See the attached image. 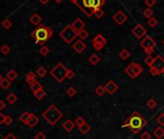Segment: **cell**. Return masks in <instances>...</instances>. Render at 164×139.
<instances>
[{"instance_id":"6da1fadb","label":"cell","mask_w":164,"mask_h":139,"mask_svg":"<svg viewBox=\"0 0 164 139\" xmlns=\"http://www.w3.org/2000/svg\"><path fill=\"white\" fill-rule=\"evenodd\" d=\"M147 120L142 116L139 112H132L128 118L124 122L122 128H127L133 134H137L141 132L142 129L147 126Z\"/></svg>"},{"instance_id":"7a4b0ae2","label":"cell","mask_w":164,"mask_h":139,"mask_svg":"<svg viewBox=\"0 0 164 139\" xmlns=\"http://www.w3.org/2000/svg\"><path fill=\"white\" fill-rule=\"evenodd\" d=\"M104 4V0H78L75 5L84 13L86 16L91 17L94 15V11L101 8Z\"/></svg>"},{"instance_id":"3957f363","label":"cell","mask_w":164,"mask_h":139,"mask_svg":"<svg viewBox=\"0 0 164 139\" xmlns=\"http://www.w3.org/2000/svg\"><path fill=\"white\" fill-rule=\"evenodd\" d=\"M52 35H53V31L50 27L45 26L44 24H40L31 33V37L35 40L36 43L44 46L45 43L48 40V39H50Z\"/></svg>"},{"instance_id":"277c9868","label":"cell","mask_w":164,"mask_h":139,"mask_svg":"<svg viewBox=\"0 0 164 139\" xmlns=\"http://www.w3.org/2000/svg\"><path fill=\"white\" fill-rule=\"evenodd\" d=\"M42 116L50 126H54L56 123H58V122L62 119L63 113L60 111L54 104H51V105L42 113Z\"/></svg>"},{"instance_id":"5b68a950","label":"cell","mask_w":164,"mask_h":139,"mask_svg":"<svg viewBox=\"0 0 164 139\" xmlns=\"http://www.w3.org/2000/svg\"><path fill=\"white\" fill-rule=\"evenodd\" d=\"M68 70L62 63H58L50 71V75L52 76L57 82H63L67 78Z\"/></svg>"},{"instance_id":"8992f818","label":"cell","mask_w":164,"mask_h":139,"mask_svg":"<svg viewBox=\"0 0 164 139\" xmlns=\"http://www.w3.org/2000/svg\"><path fill=\"white\" fill-rule=\"evenodd\" d=\"M59 35L64 40V42L67 43H72L77 37H78V33L72 27L71 24L65 26L62 31L59 33Z\"/></svg>"},{"instance_id":"52a82bcc","label":"cell","mask_w":164,"mask_h":139,"mask_svg":"<svg viewBox=\"0 0 164 139\" xmlns=\"http://www.w3.org/2000/svg\"><path fill=\"white\" fill-rule=\"evenodd\" d=\"M164 71V58L161 55H157L154 58V62L150 67V72L152 75H159L163 73Z\"/></svg>"},{"instance_id":"ba28073f","label":"cell","mask_w":164,"mask_h":139,"mask_svg":"<svg viewBox=\"0 0 164 139\" xmlns=\"http://www.w3.org/2000/svg\"><path fill=\"white\" fill-rule=\"evenodd\" d=\"M140 46H142V49H144L147 54L151 55L154 52V47L157 46V42L149 35H146L140 42Z\"/></svg>"},{"instance_id":"9c48e42d","label":"cell","mask_w":164,"mask_h":139,"mask_svg":"<svg viewBox=\"0 0 164 139\" xmlns=\"http://www.w3.org/2000/svg\"><path fill=\"white\" fill-rule=\"evenodd\" d=\"M143 72H144L143 67H142L140 64L135 63V62L130 63L126 69H124V72H126L130 78H132V79H134V78H136L137 76H139Z\"/></svg>"},{"instance_id":"30bf717a","label":"cell","mask_w":164,"mask_h":139,"mask_svg":"<svg viewBox=\"0 0 164 139\" xmlns=\"http://www.w3.org/2000/svg\"><path fill=\"white\" fill-rule=\"evenodd\" d=\"M131 32L137 39H142L147 35V29L142 24L137 23L134 26V28L131 30Z\"/></svg>"},{"instance_id":"8fae6325","label":"cell","mask_w":164,"mask_h":139,"mask_svg":"<svg viewBox=\"0 0 164 139\" xmlns=\"http://www.w3.org/2000/svg\"><path fill=\"white\" fill-rule=\"evenodd\" d=\"M127 16L124 14L123 11H118L116 14L113 16V20L115 21L118 25H122L127 21Z\"/></svg>"},{"instance_id":"7c38bea8","label":"cell","mask_w":164,"mask_h":139,"mask_svg":"<svg viewBox=\"0 0 164 139\" xmlns=\"http://www.w3.org/2000/svg\"><path fill=\"white\" fill-rule=\"evenodd\" d=\"M118 85L117 83H115L114 80H109L107 83L104 85V89L106 91V93H108L109 95H113L116 91L118 90Z\"/></svg>"},{"instance_id":"4fadbf2b","label":"cell","mask_w":164,"mask_h":139,"mask_svg":"<svg viewBox=\"0 0 164 139\" xmlns=\"http://www.w3.org/2000/svg\"><path fill=\"white\" fill-rule=\"evenodd\" d=\"M86 47H87V46H86V43L82 41V40H77L75 41V43H72V49H75L77 53H82L85 49H86Z\"/></svg>"},{"instance_id":"5bb4252c","label":"cell","mask_w":164,"mask_h":139,"mask_svg":"<svg viewBox=\"0 0 164 139\" xmlns=\"http://www.w3.org/2000/svg\"><path fill=\"white\" fill-rule=\"evenodd\" d=\"M71 25H72V27L75 29L77 33H78L79 31H81L82 29L85 28L86 24H85L84 21L80 19V17H77V19H75V20L72 21V23Z\"/></svg>"},{"instance_id":"9a60e30c","label":"cell","mask_w":164,"mask_h":139,"mask_svg":"<svg viewBox=\"0 0 164 139\" xmlns=\"http://www.w3.org/2000/svg\"><path fill=\"white\" fill-rule=\"evenodd\" d=\"M75 122H72V120H70V119H68V120H66L63 123V125H62V127H63V129L66 130L67 132H71L72 130L75 128Z\"/></svg>"},{"instance_id":"2e32d148","label":"cell","mask_w":164,"mask_h":139,"mask_svg":"<svg viewBox=\"0 0 164 139\" xmlns=\"http://www.w3.org/2000/svg\"><path fill=\"white\" fill-rule=\"evenodd\" d=\"M91 43H100V45H101V46H104L106 45L107 41H106V39H105L104 37H103V35H101V34H98L97 36L93 39Z\"/></svg>"},{"instance_id":"e0dca14e","label":"cell","mask_w":164,"mask_h":139,"mask_svg":"<svg viewBox=\"0 0 164 139\" xmlns=\"http://www.w3.org/2000/svg\"><path fill=\"white\" fill-rule=\"evenodd\" d=\"M38 124H39V118L35 114L31 113V116H30V119L27 123V126L30 128H34V127H36Z\"/></svg>"},{"instance_id":"ac0fdd59","label":"cell","mask_w":164,"mask_h":139,"mask_svg":"<svg viewBox=\"0 0 164 139\" xmlns=\"http://www.w3.org/2000/svg\"><path fill=\"white\" fill-rule=\"evenodd\" d=\"M154 135L157 139H162L164 137V129L162 127H157L154 129Z\"/></svg>"},{"instance_id":"d6986e66","label":"cell","mask_w":164,"mask_h":139,"mask_svg":"<svg viewBox=\"0 0 164 139\" xmlns=\"http://www.w3.org/2000/svg\"><path fill=\"white\" fill-rule=\"evenodd\" d=\"M41 21H42V17H41L40 15L37 14V13L33 14L31 16V17H30V22H31L32 24H34V25H40Z\"/></svg>"},{"instance_id":"ffe728a7","label":"cell","mask_w":164,"mask_h":139,"mask_svg":"<svg viewBox=\"0 0 164 139\" xmlns=\"http://www.w3.org/2000/svg\"><path fill=\"white\" fill-rule=\"evenodd\" d=\"M30 89H31V91L33 93H36L37 91L42 89V85L39 81L36 80V81H34L32 84H30Z\"/></svg>"},{"instance_id":"44dd1931","label":"cell","mask_w":164,"mask_h":139,"mask_svg":"<svg viewBox=\"0 0 164 139\" xmlns=\"http://www.w3.org/2000/svg\"><path fill=\"white\" fill-rule=\"evenodd\" d=\"M25 81H26L29 85L32 84L34 81H36V75L33 72H29L26 75V76H25Z\"/></svg>"},{"instance_id":"7402d4cb","label":"cell","mask_w":164,"mask_h":139,"mask_svg":"<svg viewBox=\"0 0 164 139\" xmlns=\"http://www.w3.org/2000/svg\"><path fill=\"white\" fill-rule=\"evenodd\" d=\"M30 116H31V113H29L28 111H24V112L22 113V114L20 115L19 120H20V122H22L23 124L27 125L28 121H29V119H30Z\"/></svg>"},{"instance_id":"603a6c76","label":"cell","mask_w":164,"mask_h":139,"mask_svg":"<svg viewBox=\"0 0 164 139\" xmlns=\"http://www.w3.org/2000/svg\"><path fill=\"white\" fill-rule=\"evenodd\" d=\"M11 82H12V81L8 79L7 77H3V78H2V80L0 81V86H1V88H2V89L7 90V89H9V88H10Z\"/></svg>"},{"instance_id":"cb8c5ba5","label":"cell","mask_w":164,"mask_h":139,"mask_svg":"<svg viewBox=\"0 0 164 139\" xmlns=\"http://www.w3.org/2000/svg\"><path fill=\"white\" fill-rule=\"evenodd\" d=\"M78 129H79V132H81L82 134H87L90 132V129H91V126L85 122L83 125L80 126V127L78 128Z\"/></svg>"},{"instance_id":"d4e9b609","label":"cell","mask_w":164,"mask_h":139,"mask_svg":"<svg viewBox=\"0 0 164 139\" xmlns=\"http://www.w3.org/2000/svg\"><path fill=\"white\" fill-rule=\"evenodd\" d=\"M88 61L90 62V64H92V65H94V66H96V65H98V63H100L101 58L98 57V56L97 54H92V55L89 57Z\"/></svg>"},{"instance_id":"484cf974","label":"cell","mask_w":164,"mask_h":139,"mask_svg":"<svg viewBox=\"0 0 164 139\" xmlns=\"http://www.w3.org/2000/svg\"><path fill=\"white\" fill-rule=\"evenodd\" d=\"M6 77H7L9 80L14 81V80L16 79V78L18 77V73H16V72L15 71V70H10V71L7 72Z\"/></svg>"},{"instance_id":"4316f807","label":"cell","mask_w":164,"mask_h":139,"mask_svg":"<svg viewBox=\"0 0 164 139\" xmlns=\"http://www.w3.org/2000/svg\"><path fill=\"white\" fill-rule=\"evenodd\" d=\"M119 55L123 60H127V59H128L129 57H130V52H129L127 49H123L122 50L120 51Z\"/></svg>"},{"instance_id":"83f0119b","label":"cell","mask_w":164,"mask_h":139,"mask_svg":"<svg viewBox=\"0 0 164 139\" xmlns=\"http://www.w3.org/2000/svg\"><path fill=\"white\" fill-rule=\"evenodd\" d=\"M157 101L154 99V98H151L148 99V102H146V105L148 106L150 109H154L155 107H157Z\"/></svg>"},{"instance_id":"f1b7e54d","label":"cell","mask_w":164,"mask_h":139,"mask_svg":"<svg viewBox=\"0 0 164 139\" xmlns=\"http://www.w3.org/2000/svg\"><path fill=\"white\" fill-rule=\"evenodd\" d=\"M95 93H96L98 96V97H101V96H103L106 93V91L104 89V86H101V85L98 86L97 88L95 89Z\"/></svg>"},{"instance_id":"f546056e","label":"cell","mask_w":164,"mask_h":139,"mask_svg":"<svg viewBox=\"0 0 164 139\" xmlns=\"http://www.w3.org/2000/svg\"><path fill=\"white\" fill-rule=\"evenodd\" d=\"M88 36H89V32L86 30L85 28L84 29H82L81 31H79L78 32V38L80 39V40H86V39L88 38Z\"/></svg>"},{"instance_id":"4dcf8cb0","label":"cell","mask_w":164,"mask_h":139,"mask_svg":"<svg viewBox=\"0 0 164 139\" xmlns=\"http://www.w3.org/2000/svg\"><path fill=\"white\" fill-rule=\"evenodd\" d=\"M154 62V58L153 57L152 55H147V57L144 59V63L149 67H152V65Z\"/></svg>"},{"instance_id":"1f68e13d","label":"cell","mask_w":164,"mask_h":139,"mask_svg":"<svg viewBox=\"0 0 164 139\" xmlns=\"http://www.w3.org/2000/svg\"><path fill=\"white\" fill-rule=\"evenodd\" d=\"M6 99H7L8 102H9V103L13 104V103H15V102H16V99H18V98H16V96L14 93H10L9 95L7 96Z\"/></svg>"},{"instance_id":"d6a6232c","label":"cell","mask_w":164,"mask_h":139,"mask_svg":"<svg viewBox=\"0 0 164 139\" xmlns=\"http://www.w3.org/2000/svg\"><path fill=\"white\" fill-rule=\"evenodd\" d=\"M153 15H154V12H153V10L151 8H147V9H145V10L143 11V16L146 17V19H151V17L153 16Z\"/></svg>"},{"instance_id":"836d02e7","label":"cell","mask_w":164,"mask_h":139,"mask_svg":"<svg viewBox=\"0 0 164 139\" xmlns=\"http://www.w3.org/2000/svg\"><path fill=\"white\" fill-rule=\"evenodd\" d=\"M94 16H96L97 19H101V17L104 16V12L102 11L101 8L96 9V10L94 11Z\"/></svg>"},{"instance_id":"e575fe53","label":"cell","mask_w":164,"mask_h":139,"mask_svg":"<svg viewBox=\"0 0 164 139\" xmlns=\"http://www.w3.org/2000/svg\"><path fill=\"white\" fill-rule=\"evenodd\" d=\"M34 96L36 97V99H44V98L45 97V90H44V89L39 90V91H37L36 93H34Z\"/></svg>"},{"instance_id":"d590c367","label":"cell","mask_w":164,"mask_h":139,"mask_svg":"<svg viewBox=\"0 0 164 139\" xmlns=\"http://www.w3.org/2000/svg\"><path fill=\"white\" fill-rule=\"evenodd\" d=\"M37 75L40 77H44L46 75V70L45 67H39L37 70Z\"/></svg>"},{"instance_id":"8d00e7d4","label":"cell","mask_w":164,"mask_h":139,"mask_svg":"<svg viewBox=\"0 0 164 139\" xmlns=\"http://www.w3.org/2000/svg\"><path fill=\"white\" fill-rule=\"evenodd\" d=\"M2 26L5 29H10L11 27H12V21L9 19H4L3 21H2Z\"/></svg>"},{"instance_id":"74e56055","label":"cell","mask_w":164,"mask_h":139,"mask_svg":"<svg viewBox=\"0 0 164 139\" xmlns=\"http://www.w3.org/2000/svg\"><path fill=\"white\" fill-rule=\"evenodd\" d=\"M39 52H40V54H42V56H46L49 53V49L45 46H42L41 49H39Z\"/></svg>"},{"instance_id":"f35d334b","label":"cell","mask_w":164,"mask_h":139,"mask_svg":"<svg viewBox=\"0 0 164 139\" xmlns=\"http://www.w3.org/2000/svg\"><path fill=\"white\" fill-rule=\"evenodd\" d=\"M0 51H1V53H2V54L7 55V54L11 51V49H10V46H9L3 45V46H1V49H0Z\"/></svg>"},{"instance_id":"ab89813d","label":"cell","mask_w":164,"mask_h":139,"mask_svg":"<svg viewBox=\"0 0 164 139\" xmlns=\"http://www.w3.org/2000/svg\"><path fill=\"white\" fill-rule=\"evenodd\" d=\"M84 123H85V120H84L83 117H81V116H78V117H77V118L75 120V124L78 128L80 127V126L83 125Z\"/></svg>"},{"instance_id":"60d3db41","label":"cell","mask_w":164,"mask_h":139,"mask_svg":"<svg viewBox=\"0 0 164 139\" xmlns=\"http://www.w3.org/2000/svg\"><path fill=\"white\" fill-rule=\"evenodd\" d=\"M148 24L151 26V27H155V26L157 25V19H155V17L152 16L151 19H148Z\"/></svg>"},{"instance_id":"b9f144b4","label":"cell","mask_w":164,"mask_h":139,"mask_svg":"<svg viewBox=\"0 0 164 139\" xmlns=\"http://www.w3.org/2000/svg\"><path fill=\"white\" fill-rule=\"evenodd\" d=\"M76 90L73 88V87H70V88H68L67 90V95L69 96V97H75V96L76 95Z\"/></svg>"},{"instance_id":"7bdbcfd3","label":"cell","mask_w":164,"mask_h":139,"mask_svg":"<svg viewBox=\"0 0 164 139\" xmlns=\"http://www.w3.org/2000/svg\"><path fill=\"white\" fill-rule=\"evenodd\" d=\"M157 122L160 125V127H162V126H164V113H160L157 118Z\"/></svg>"},{"instance_id":"ee69618b","label":"cell","mask_w":164,"mask_h":139,"mask_svg":"<svg viewBox=\"0 0 164 139\" xmlns=\"http://www.w3.org/2000/svg\"><path fill=\"white\" fill-rule=\"evenodd\" d=\"M13 122H14V120H13V118L10 116V115H6V118H5V122H4V124L7 125V126H10L13 124Z\"/></svg>"},{"instance_id":"f6af8a7d","label":"cell","mask_w":164,"mask_h":139,"mask_svg":"<svg viewBox=\"0 0 164 139\" xmlns=\"http://www.w3.org/2000/svg\"><path fill=\"white\" fill-rule=\"evenodd\" d=\"M75 76V72H73L72 70H68V72H67V78L68 79H72Z\"/></svg>"},{"instance_id":"bcb514c9","label":"cell","mask_w":164,"mask_h":139,"mask_svg":"<svg viewBox=\"0 0 164 139\" xmlns=\"http://www.w3.org/2000/svg\"><path fill=\"white\" fill-rule=\"evenodd\" d=\"M140 137H141V139H151L152 138V135H151V133H149L148 132H144L141 134Z\"/></svg>"},{"instance_id":"7dc6e473","label":"cell","mask_w":164,"mask_h":139,"mask_svg":"<svg viewBox=\"0 0 164 139\" xmlns=\"http://www.w3.org/2000/svg\"><path fill=\"white\" fill-rule=\"evenodd\" d=\"M145 4L148 6V8H151L155 4V0H145Z\"/></svg>"},{"instance_id":"c3c4849f","label":"cell","mask_w":164,"mask_h":139,"mask_svg":"<svg viewBox=\"0 0 164 139\" xmlns=\"http://www.w3.org/2000/svg\"><path fill=\"white\" fill-rule=\"evenodd\" d=\"M35 139H45V133L44 132H38L36 135H35Z\"/></svg>"},{"instance_id":"681fc988","label":"cell","mask_w":164,"mask_h":139,"mask_svg":"<svg viewBox=\"0 0 164 139\" xmlns=\"http://www.w3.org/2000/svg\"><path fill=\"white\" fill-rule=\"evenodd\" d=\"M5 118H6V115H4L3 113H0V125L4 124V122H5Z\"/></svg>"},{"instance_id":"f907efd6","label":"cell","mask_w":164,"mask_h":139,"mask_svg":"<svg viewBox=\"0 0 164 139\" xmlns=\"http://www.w3.org/2000/svg\"><path fill=\"white\" fill-rule=\"evenodd\" d=\"M4 139H18V138H16L13 133H9V134H7V136Z\"/></svg>"},{"instance_id":"816d5d0a","label":"cell","mask_w":164,"mask_h":139,"mask_svg":"<svg viewBox=\"0 0 164 139\" xmlns=\"http://www.w3.org/2000/svg\"><path fill=\"white\" fill-rule=\"evenodd\" d=\"M6 107V103L4 101H0V110H3Z\"/></svg>"},{"instance_id":"f5cc1de1","label":"cell","mask_w":164,"mask_h":139,"mask_svg":"<svg viewBox=\"0 0 164 139\" xmlns=\"http://www.w3.org/2000/svg\"><path fill=\"white\" fill-rule=\"evenodd\" d=\"M39 1H40V3H42V5H45V4L48 3L49 0H39Z\"/></svg>"},{"instance_id":"db71d44e","label":"cell","mask_w":164,"mask_h":139,"mask_svg":"<svg viewBox=\"0 0 164 139\" xmlns=\"http://www.w3.org/2000/svg\"><path fill=\"white\" fill-rule=\"evenodd\" d=\"M70 1H71L72 3H73V4H75L77 1H78V0H70Z\"/></svg>"},{"instance_id":"11a10c76","label":"cell","mask_w":164,"mask_h":139,"mask_svg":"<svg viewBox=\"0 0 164 139\" xmlns=\"http://www.w3.org/2000/svg\"><path fill=\"white\" fill-rule=\"evenodd\" d=\"M54 1L56 2V3H61L63 0H54Z\"/></svg>"},{"instance_id":"9f6ffc18","label":"cell","mask_w":164,"mask_h":139,"mask_svg":"<svg viewBox=\"0 0 164 139\" xmlns=\"http://www.w3.org/2000/svg\"><path fill=\"white\" fill-rule=\"evenodd\" d=\"M2 78H3V77H2V75H1V73H0V81L2 80Z\"/></svg>"},{"instance_id":"6f0895ef","label":"cell","mask_w":164,"mask_h":139,"mask_svg":"<svg viewBox=\"0 0 164 139\" xmlns=\"http://www.w3.org/2000/svg\"><path fill=\"white\" fill-rule=\"evenodd\" d=\"M163 45H164V40H163Z\"/></svg>"},{"instance_id":"680465c9","label":"cell","mask_w":164,"mask_h":139,"mask_svg":"<svg viewBox=\"0 0 164 139\" xmlns=\"http://www.w3.org/2000/svg\"><path fill=\"white\" fill-rule=\"evenodd\" d=\"M163 73H164V71H163Z\"/></svg>"}]
</instances>
